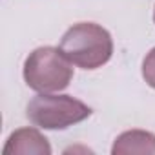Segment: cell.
Instances as JSON below:
<instances>
[{"label": "cell", "mask_w": 155, "mask_h": 155, "mask_svg": "<svg viewBox=\"0 0 155 155\" xmlns=\"http://www.w3.org/2000/svg\"><path fill=\"white\" fill-rule=\"evenodd\" d=\"M58 48L73 66L97 69L111 58L113 38L106 28L95 22H79L62 35Z\"/></svg>", "instance_id": "6da1fadb"}, {"label": "cell", "mask_w": 155, "mask_h": 155, "mask_svg": "<svg viewBox=\"0 0 155 155\" xmlns=\"http://www.w3.org/2000/svg\"><path fill=\"white\" fill-rule=\"evenodd\" d=\"M73 79V64L60 48L42 46L33 49L24 62V81L38 93L62 91Z\"/></svg>", "instance_id": "7a4b0ae2"}, {"label": "cell", "mask_w": 155, "mask_h": 155, "mask_svg": "<svg viewBox=\"0 0 155 155\" xmlns=\"http://www.w3.org/2000/svg\"><path fill=\"white\" fill-rule=\"evenodd\" d=\"M29 122L42 130H66L91 115V108L71 95L40 93L26 108Z\"/></svg>", "instance_id": "3957f363"}, {"label": "cell", "mask_w": 155, "mask_h": 155, "mask_svg": "<svg viewBox=\"0 0 155 155\" xmlns=\"http://www.w3.org/2000/svg\"><path fill=\"white\" fill-rule=\"evenodd\" d=\"M49 155L48 139L35 128H20L13 131L4 146V155Z\"/></svg>", "instance_id": "277c9868"}, {"label": "cell", "mask_w": 155, "mask_h": 155, "mask_svg": "<svg viewBox=\"0 0 155 155\" xmlns=\"http://www.w3.org/2000/svg\"><path fill=\"white\" fill-rule=\"evenodd\" d=\"M111 153L113 155L155 153V135L146 130H128L115 139Z\"/></svg>", "instance_id": "5b68a950"}, {"label": "cell", "mask_w": 155, "mask_h": 155, "mask_svg": "<svg viewBox=\"0 0 155 155\" xmlns=\"http://www.w3.org/2000/svg\"><path fill=\"white\" fill-rule=\"evenodd\" d=\"M142 77L146 84L155 90V48L150 49V53L142 60Z\"/></svg>", "instance_id": "8992f818"}, {"label": "cell", "mask_w": 155, "mask_h": 155, "mask_svg": "<svg viewBox=\"0 0 155 155\" xmlns=\"http://www.w3.org/2000/svg\"><path fill=\"white\" fill-rule=\"evenodd\" d=\"M153 20H155V9H153Z\"/></svg>", "instance_id": "52a82bcc"}]
</instances>
